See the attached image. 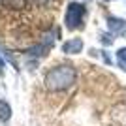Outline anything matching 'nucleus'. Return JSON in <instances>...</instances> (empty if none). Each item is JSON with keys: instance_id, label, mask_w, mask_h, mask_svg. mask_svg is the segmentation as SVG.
<instances>
[{"instance_id": "f257e3e1", "label": "nucleus", "mask_w": 126, "mask_h": 126, "mask_svg": "<svg viewBox=\"0 0 126 126\" xmlns=\"http://www.w3.org/2000/svg\"><path fill=\"white\" fill-rule=\"evenodd\" d=\"M74 81H75V70L70 64L57 66L45 75V85H47L49 90H64L72 87Z\"/></svg>"}, {"instance_id": "f03ea898", "label": "nucleus", "mask_w": 126, "mask_h": 126, "mask_svg": "<svg viewBox=\"0 0 126 126\" xmlns=\"http://www.w3.org/2000/svg\"><path fill=\"white\" fill-rule=\"evenodd\" d=\"M85 13H87V10H85L83 4H79V2H70L68 8H66V15H64L66 28H70V30L79 28V26L83 25Z\"/></svg>"}, {"instance_id": "7ed1b4c3", "label": "nucleus", "mask_w": 126, "mask_h": 126, "mask_svg": "<svg viewBox=\"0 0 126 126\" xmlns=\"http://www.w3.org/2000/svg\"><path fill=\"white\" fill-rule=\"evenodd\" d=\"M81 49H83V40L81 38H72L62 45V51L66 55H77V53H81Z\"/></svg>"}, {"instance_id": "20e7f679", "label": "nucleus", "mask_w": 126, "mask_h": 126, "mask_svg": "<svg viewBox=\"0 0 126 126\" xmlns=\"http://www.w3.org/2000/svg\"><path fill=\"white\" fill-rule=\"evenodd\" d=\"M124 26H126L124 19H119V17H109V19H107V28H109L111 32H121Z\"/></svg>"}, {"instance_id": "39448f33", "label": "nucleus", "mask_w": 126, "mask_h": 126, "mask_svg": "<svg viewBox=\"0 0 126 126\" xmlns=\"http://www.w3.org/2000/svg\"><path fill=\"white\" fill-rule=\"evenodd\" d=\"M11 119V107H10V104L8 102H4V100H0V121H10Z\"/></svg>"}, {"instance_id": "423d86ee", "label": "nucleus", "mask_w": 126, "mask_h": 126, "mask_svg": "<svg viewBox=\"0 0 126 126\" xmlns=\"http://www.w3.org/2000/svg\"><path fill=\"white\" fill-rule=\"evenodd\" d=\"M2 4L11 8V10H23L26 4V0H2Z\"/></svg>"}, {"instance_id": "0eeeda50", "label": "nucleus", "mask_w": 126, "mask_h": 126, "mask_svg": "<svg viewBox=\"0 0 126 126\" xmlns=\"http://www.w3.org/2000/svg\"><path fill=\"white\" fill-rule=\"evenodd\" d=\"M117 64H119V68H121V70L126 72V47H122V49L117 51Z\"/></svg>"}, {"instance_id": "6e6552de", "label": "nucleus", "mask_w": 126, "mask_h": 126, "mask_svg": "<svg viewBox=\"0 0 126 126\" xmlns=\"http://www.w3.org/2000/svg\"><path fill=\"white\" fill-rule=\"evenodd\" d=\"M102 42H104V43H113V38H109V36H102Z\"/></svg>"}, {"instance_id": "1a4fd4ad", "label": "nucleus", "mask_w": 126, "mask_h": 126, "mask_svg": "<svg viewBox=\"0 0 126 126\" xmlns=\"http://www.w3.org/2000/svg\"><path fill=\"white\" fill-rule=\"evenodd\" d=\"M34 2H36L38 6H45V4H49L51 0H34Z\"/></svg>"}, {"instance_id": "9d476101", "label": "nucleus", "mask_w": 126, "mask_h": 126, "mask_svg": "<svg viewBox=\"0 0 126 126\" xmlns=\"http://www.w3.org/2000/svg\"><path fill=\"white\" fill-rule=\"evenodd\" d=\"M4 74V60H2V55H0V75Z\"/></svg>"}, {"instance_id": "9b49d317", "label": "nucleus", "mask_w": 126, "mask_h": 126, "mask_svg": "<svg viewBox=\"0 0 126 126\" xmlns=\"http://www.w3.org/2000/svg\"><path fill=\"white\" fill-rule=\"evenodd\" d=\"M105 2H109V0H105Z\"/></svg>"}]
</instances>
